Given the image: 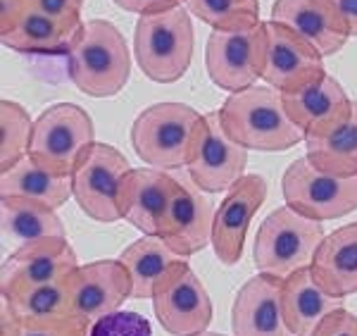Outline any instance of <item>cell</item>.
Wrapping results in <instances>:
<instances>
[{
  "label": "cell",
  "mask_w": 357,
  "mask_h": 336,
  "mask_svg": "<svg viewBox=\"0 0 357 336\" xmlns=\"http://www.w3.org/2000/svg\"><path fill=\"white\" fill-rule=\"evenodd\" d=\"M222 126L245 150L281 153L305 141V131L291 119L284 96L272 86H250L231 94L220 108Z\"/></svg>",
  "instance_id": "6da1fadb"
},
{
  "label": "cell",
  "mask_w": 357,
  "mask_h": 336,
  "mask_svg": "<svg viewBox=\"0 0 357 336\" xmlns=\"http://www.w3.org/2000/svg\"><path fill=\"white\" fill-rule=\"evenodd\" d=\"M67 57L72 84L91 98L117 96L129 81V45L122 31L107 20H91L79 27Z\"/></svg>",
  "instance_id": "7a4b0ae2"
},
{
  "label": "cell",
  "mask_w": 357,
  "mask_h": 336,
  "mask_svg": "<svg viewBox=\"0 0 357 336\" xmlns=\"http://www.w3.org/2000/svg\"><path fill=\"white\" fill-rule=\"evenodd\" d=\"M203 115L186 103H158L146 108L131 126V146L151 170L188 167Z\"/></svg>",
  "instance_id": "3957f363"
},
{
  "label": "cell",
  "mask_w": 357,
  "mask_h": 336,
  "mask_svg": "<svg viewBox=\"0 0 357 336\" xmlns=\"http://www.w3.org/2000/svg\"><path fill=\"white\" fill-rule=\"evenodd\" d=\"M324 239L326 234L321 222L301 215L289 205L276 207L257 229L255 246H252L255 268L262 275L286 279L293 272L312 265Z\"/></svg>",
  "instance_id": "277c9868"
},
{
  "label": "cell",
  "mask_w": 357,
  "mask_h": 336,
  "mask_svg": "<svg viewBox=\"0 0 357 336\" xmlns=\"http://www.w3.org/2000/svg\"><path fill=\"white\" fill-rule=\"evenodd\" d=\"M193 43L191 13L183 8L143 15L136 24V62L141 72L158 84H172L186 74L193 60Z\"/></svg>",
  "instance_id": "5b68a950"
},
{
  "label": "cell",
  "mask_w": 357,
  "mask_h": 336,
  "mask_svg": "<svg viewBox=\"0 0 357 336\" xmlns=\"http://www.w3.org/2000/svg\"><path fill=\"white\" fill-rule=\"evenodd\" d=\"M96 126L84 108L55 103L33 122L29 155L60 177H72L93 148Z\"/></svg>",
  "instance_id": "8992f818"
},
{
  "label": "cell",
  "mask_w": 357,
  "mask_h": 336,
  "mask_svg": "<svg viewBox=\"0 0 357 336\" xmlns=\"http://www.w3.org/2000/svg\"><path fill=\"white\" fill-rule=\"evenodd\" d=\"M281 191L286 205L317 222H329L357 210V175L338 177L321 172L307 160V155L286 167Z\"/></svg>",
  "instance_id": "52a82bcc"
},
{
  "label": "cell",
  "mask_w": 357,
  "mask_h": 336,
  "mask_svg": "<svg viewBox=\"0 0 357 336\" xmlns=\"http://www.w3.org/2000/svg\"><path fill=\"white\" fill-rule=\"evenodd\" d=\"M267 55V22L234 31H215L207 38L205 67L215 86L238 94L262 79Z\"/></svg>",
  "instance_id": "ba28073f"
},
{
  "label": "cell",
  "mask_w": 357,
  "mask_h": 336,
  "mask_svg": "<svg viewBox=\"0 0 357 336\" xmlns=\"http://www.w3.org/2000/svg\"><path fill=\"white\" fill-rule=\"evenodd\" d=\"M129 172V160L117 148L107 143H93V148L72 175L74 200L96 222H119L122 219L119 191Z\"/></svg>",
  "instance_id": "9c48e42d"
},
{
  "label": "cell",
  "mask_w": 357,
  "mask_h": 336,
  "mask_svg": "<svg viewBox=\"0 0 357 336\" xmlns=\"http://www.w3.org/2000/svg\"><path fill=\"white\" fill-rule=\"evenodd\" d=\"M245 165L248 150L224 131L220 110L203 115L188 160V177L195 187L203 193L229 191L241 177H245Z\"/></svg>",
  "instance_id": "30bf717a"
},
{
  "label": "cell",
  "mask_w": 357,
  "mask_h": 336,
  "mask_svg": "<svg viewBox=\"0 0 357 336\" xmlns=\"http://www.w3.org/2000/svg\"><path fill=\"white\" fill-rule=\"evenodd\" d=\"M324 57L312 43L298 36L293 29L267 22V55H264L262 79L279 94H296L305 86L324 79Z\"/></svg>",
  "instance_id": "8fae6325"
},
{
  "label": "cell",
  "mask_w": 357,
  "mask_h": 336,
  "mask_svg": "<svg viewBox=\"0 0 357 336\" xmlns=\"http://www.w3.org/2000/svg\"><path fill=\"white\" fill-rule=\"evenodd\" d=\"M153 308L162 329L172 336H200L212 324V300L188 260L158 286Z\"/></svg>",
  "instance_id": "7c38bea8"
},
{
  "label": "cell",
  "mask_w": 357,
  "mask_h": 336,
  "mask_svg": "<svg viewBox=\"0 0 357 336\" xmlns=\"http://www.w3.org/2000/svg\"><path fill=\"white\" fill-rule=\"evenodd\" d=\"M79 268L77 253L62 236L38 239L17 248L3 260L0 268V293L24 291V288L43 286L60 282Z\"/></svg>",
  "instance_id": "4fadbf2b"
},
{
  "label": "cell",
  "mask_w": 357,
  "mask_h": 336,
  "mask_svg": "<svg viewBox=\"0 0 357 336\" xmlns=\"http://www.w3.org/2000/svg\"><path fill=\"white\" fill-rule=\"evenodd\" d=\"M69 298L74 317L93 324L100 317L117 312L124 300L134 296L131 277L119 260H98L91 265H79L67 277Z\"/></svg>",
  "instance_id": "5bb4252c"
},
{
  "label": "cell",
  "mask_w": 357,
  "mask_h": 336,
  "mask_svg": "<svg viewBox=\"0 0 357 336\" xmlns=\"http://www.w3.org/2000/svg\"><path fill=\"white\" fill-rule=\"evenodd\" d=\"M267 200V182L260 175H245L227 191L215 210L212 248L224 265H236L243 256L245 234L252 217Z\"/></svg>",
  "instance_id": "9a60e30c"
},
{
  "label": "cell",
  "mask_w": 357,
  "mask_h": 336,
  "mask_svg": "<svg viewBox=\"0 0 357 336\" xmlns=\"http://www.w3.org/2000/svg\"><path fill=\"white\" fill-rule=\"evenodd\" d=\"M215 210L207 203L205 193L193 184V179H178L160 227V239L181 258L200 253L212 243Z\"/></svg>",
  "instance_id": "2e32d148"
},
{
  "label": "cell",
  "mask_w": 357,
  "mask_h": 336,
  "mask_svg": "<svg viewBox=\"0 0 357 336\" xmlns=\"http://www.w3.org/2000/svg\"><path fill=\"white\" fill-rule=\"evenodd\" d=\"M79 27L60 22L24 0H0V41L17 53L69 50Z\"/></svg>",
  "instance_id": "e0dca14e"
},
{
  "label": "cell",
  "mask_w": 357,
  "mask_h": 336,
  "mask_svg": "<svg viewBox=\"0 0 357 336\" xmlns=\"http://www.w3.org/2000/svg\"><path fill=\"white\" fill-rule=\"evenodd\" d=\"M272 22L293 29L321 57L333 55L350 38V27L333 0H276Z\"/></svg>",
  "instance_id": "ac0fdd59"
},
{
  "label": "cell",
  "mask_w": 357,
  "mask_h": 336,
  "mask_svg": "<svg viewBox=\"0 0 357 336\" xmlns=\"http://www.w3.org/2000/svg\"><path fill=\"white\" fill-rule=\"evenodd\" d=\"M234 336H293L281 308V279L255 275L238 288L231 308Z\"/></svg>",
  "instance_id": "d6986e66"
},
{
  "label": "cell",
  "mask_w": 357,
  "mask_h": 336,
  "mask_svg": "<svg viewBox=\"0 0 357 336\" xmlns=\"http://www.w3.org/2000/svg\"><path fill=\"white\" fill-rule=\"evenodd\" d=\"M176 184L178 179L169 177V172L131 170L119 191L122 219L131 222L146 236H160L162 217L176 191Z\"/></svg>",
  "instance_id": "ffe728a7"
},
{
  "label": "cell",
  "mask_w": 357,
  "mask_h": 336,
  "mask_svg": "<svg viewBox=\"0 0 357 336\" xmlns=\"http://www.w3.org/2000/svg\"><path fill=\"white\" fill-rule=\"evenodd\" d=\"M291 119L305 131V136H314L343 122L353 110V101L345 96L343 86L326 74L324 79L305 86L296 94H281Z\"/></svg>",
  "instance_id": "44dd1931"
},
{
  "label": "cell",
  "mask_w": 357,
  "mask_h": 336,
  "mask_svg": "<svg viewBox=\"0 0 357 336\" xmlns=\"http://www.w3.org/2000/svg\"><path fill=\"white\" fill-rule=\"evenodd\" d=\"M345 298L326 293L314 282L312 270L305 268L281 279V308L293 336H312L333 310L343 308Z\"/></svg>",
  "instance_id": "7402d4cb"
},
{
  "label": "cell",
  "mask_w": 357,
  "mask_h": 336,
  "mask_svg": "<svg viewBox=\"0 0 357 336\" xmlns=\"http://www.w3.org/2000/svg\"><path fill=\"white\" fill-rule=\"evenodd\" d=\"M314 282L336 298L357 293V222L331 231L310 265Z\"/></svg>",
  "instance_id": "603a6c76"
},
{
  "label": "cell",
  "mask_w": 357,
  "mask_h": 336,
  "mask_svg": "<svg viewBox=\"0 0 357 336\" xmlns=\"http://www.w3.org/2000/svg\"><path fill=\"white\" fill-rule=\"evenodd\" d=\"M0 231L5 246H13L15 251L38 239H50V236L65 239V224L55 207L17 196L0 198Z\"/></svg>",
  "instance_id": "cb8c5ba5"
},
{
  "label": "cell",
  "mask_w": 357,
  "mask_h": 336,
  "mask_svg": "<svg viewBox=\"0 0 357 336\" xmlns=\"http://www.w3.org/2000/svg\"><path fill=\"white\" fill-rule=\"evenodd\" d=\"M117 260L129 272L131 286H134V296L131 298L136 300H146V298L153 300L160 284L178 265L186 263V258H181L178 253L172 251L160 236H143V239L134 241L131 246L124 248L122 256Z\"/></svg>",
  "instance_id": "d4e9b609"
},
{
  "label": "cell",
  "mask_w": 357,
  "mask_h": 336,
  "mask_svg": "<svg viewBox=\"0 0 357 336\" xmlns=\"http://www.w3.org/2000/svg\"><path fill=\"white\" fill-rule=\"evenodd\" d=\"M3 196L38 200L57 210L72 196V177L55 175L48 167L38 165L31 155H26L15 167L0 172V198Z\"/></svg>",
  "instance_id": "484cf974"
},
{
  "label": "cell",
  "mask_w": 357,
  "mask_h": 336,
  "mask_svg": "<svg viewBox=\"0 0 357 336\" xmlns=\"http://www.w3.org/2000/svg\"><path fill=\"white\" fill-rule=\"evenodd\" d=\"M307 160L317 170L338 177L357 175V103L343 122L314 136H305Z\"/></svg>",
  "instance_id": "4316f807"
},
{
  "label": "cell",
  "mask_w": 357,
  "mask_h": 336,
  "mask_svg": "<svg viewBox=\"0 0 357 336\" xmlns=\"http://www.w3.org/2000/svg\"><path fill=\"white\" fill-rule=\"evenodd\" d=\"M3 303L13 312L15 320L26 324H67L74 322L72 298H69L67 277L43 286L24 288V291L8 293Z\"/></svg>",
  "instance_id": "83f0119b"
},
{
  "label": "cell",
  "mask_w": 357,
  "mask_h": 336,
  "mask_svg": "<svg viewBox=\"0 0 357 336\" xmlns=\"http://www.w3.org/2000/svg\"><path fill=\"white\" fill-rule=\"evenodd\" d=\"M33 136V119L20 103H0V172L15 167L29 155Z\"/></svg>",
  "instance_id": "f1b7e54d"
},
{
  "label": "cell",
  "mask_w": 357,
  "mask_h": 336,
  "mask_svg": "<svg viewBox=\"0 0 357 336\" xmlns=\"http://www.w3.org/2000/svg\"><path fill=\"white\" fill-rule=\"evenodd\" d=\"M188 13L220 31L248 29L260 24L257 0H186Z\"/></svg>",
  "instance_id": "f546056e"
},
{
  "label": "cell",
  "mask_w": 357,
  "mask_h": 336,
  "mask_svg": "<svg viewBox=\"0 0 357 336\" xmlns=\"http://www.w3.org/2000/svg\"><path fill=\"white\" fill-rule=\"evenodd\" d=\"M89 336H153V327L138 312L117 310L91 324Z\"/></svg>",
  "instance_id": "4dcf8cb0"
},
{
  "label": "cell",
  "mask_w": 357,
  "mask_h": 336,
  "mask_svg": "<svg viewBox=\"0 0 357 336\" xmlns=\"http://www.w3.org/2000/svg\"><path fill=\"white\" fill-rule=\"evenodd\" d=\"M82 322V320H74ZM74 322L67 324H26L13 317L8 305L0 303V336H62Z\"/></svg>",
  "instance_id": "1f68e13d"
},
{
  "label": "cell",
  "mask_w": 357,
  "mask_h": 336,
  "mask_svg": "<svg viewBox=\"0 0 357 336\" xmlns=\"http://www.w3.org/2000/svg\"><path fill=\"white\" fill-rule=\"evenodd\" d=\"M26 5L41 10V13L55 17L67 24L82 27V5L84 0H24Z\"/></svg>",
  "instance_id": "d6a6232c"
},
{
  "label": "cell",
  "mask_w": 357,
  "mask_h": 336,
  "mask_svg": "<svg viewBox=\"0 0 357 336\" xmlns=\"http://www.w3.org/2000/svg\"><path fill=\"white\" fill-rule=\"evenodd\" d=\"M312 336H357V315L345 308L333 310Z\"/></svg>",
  "instance_id": "836d02e7"
},
{
  "label": "cell",
  "mask_w": 357,
  "mask_h": 336,
  "mask_svg": "<svg viewBox=\"0 0 357 336\" xmlns=\"http://www.w3.org/2000/svg\"><path fill=\"white\" fill-rule=\"evenodd\" d=\"M126 13H138V15H160L169 13L174 8H181V3L186 0H114Z\"/></svg>",
  "instance_id": "e575fe53"
},
{
  "label": "cell",
  "mask_w": 357,
  "mask_h": 336,
  "mask_svg": "<svg viewBox=\"0 0 357 336\" xmlns=\"http://www.w3.org/2000/svg\"><path fill=\"white\" fill-rule=\"evenodd\" d=\"M350 27V36H357V0H333Z\"/></svg>",
  "instance_id": "d590c367"
},
{
  "label": "cell",
  "mask_w": 357,
  "mask_h": 336,
  "mask_svg": "<svg viewBox=\"0 0 357 336\" xmlns=\"http://www.w3.org/2000/svg\"><path fill=\"white\" fill-rule=\"evenodd\" d=\"M89 327L91 324H86V322H74L62 336H89Z\"/></svg>",
  "instance_id": "8d00e7d4"
},
{
  "label": "cell",
  "mask_w": 357,
  "mask_h": 336,
  "mask_svg": "<svg viewBox=\"0 0 357 336\" xmlns=\"http://www.w3.org/2000/svg\"><path fill=\"white\" fill-rule=\"evenodd\" d=\"M200 336H224V334H217V332H205V334H200Z\"/></svg>",
  "instance_id": "74e56055"
}]
</instances>
